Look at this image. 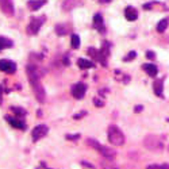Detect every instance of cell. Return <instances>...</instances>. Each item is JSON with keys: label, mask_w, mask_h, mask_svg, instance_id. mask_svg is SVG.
Segmentation results:
<instances>
[{"label": "cell", "mask_w": 169, "mask_h": 169, "mask_svg": "<svg viewBox=\"0 0 169 169\" xmlns=\"http://www.w3.org/2000/svg\"><path fill=\"white\" fill-rule=\"evenodd\" d=\"M0 10H2L3 14L7 15V16H12L15 12L12 0H0Z\"/></svg>", "instance_id": "cell-6"}, {"label": "cell", "mask_w": 169, "mask_h": 169, "mask_svg": "<svg viewBox=\"0 0 169 169\" xmlns=\"http://www.w3.org/2000/svg\"><path fill=\"white\" fill-rule=\"evenodd\" d=\"M142 68H144L145 72L152 77H156L157 73H158V69H157V66L154 65V64H144V66Z\"/></svg>", "instance_id": "cell-13"}, {"label": "cell", "mask_w": 169, "mask_h": 169, "mask_svg": "<svg viewBox=\"0 0 169 169\" xmlns=\"http://www.w3.org/2000/svg\"><path fill=\"white\" fill-rule=\"evenodd\" d=\"M11 46H12V41L8 38H4V37H0V51H2L3 49H7Z\"/></svg>", "instance_id": "cell-17"}, {"label": "cell", "mask_w": 169, "mask_h": 169, "mask_svg": "<svg viewBox=\"0 0 169 169\" xmlns=\"http://www.w3.org/2000/svg\"><path fill=\"white\" fill-rule=\"evenodd\" d=\"M144 146L145 149L150 150V152H162L164 150V144L154 134H149L144 138Z\"/></svg>", "instance_id": "cell-2"}, {"label": "cell", "mask_w": 169, "mask_h": 169, "mask_svg": "<svg viewBox=\"0 0 169 169\" xmlns=\"http://www.w3.org/2000/svg\"><path fill=\"white\" fill-rule=\"evenodd\" d=\"M45 3H46V0H30L27 6L31 8V11H38Z\"/></svg>", "instance_id": "cell-14"}, {"label": "cell", "mask_w": 169, "mask_h": 169, "mask_svg": "<svg viewBox=\"0 0 169 169\" xmlns=\"http://www.w3.org/2000/svg\"><path fill=\"white\" fill-rule=\"evenodd\" d=\"M111 0H100V3H110Z\"/></svg>", "instance_id": "cell-28"}, {"label": "cell", "mask_w": 169, "mask_h": 169, "mask_svg": "<svg viewBox=\"0 0 169 169\" xmlns=\"http://www.w3.org/2000/svg\"><path fill=\"white\" fill-rule=\"evenodd\" d=\"M77 65L81 68V69H91V68L95 66V64L92 61H89V60H85V58H80L77 61Z\"/></svg>", "instance_id": "cell-15"}, {"label": "cell", "mask_w": 169, "mask_h": 169, "mask_svg": "<svg viewBox=\"0 0 169 169\" xmlns=\"http://www.w3.org/2000/svg\"><path fill=\"white\" fill-rule=\"evenodd\" d=\"M3 103V87L0 85V104Z\"/></svg>", "instance_id": "cell-25"}, {"label": "cell", "mask_w": 169, "mask_h": 169, "mask_svg": "<svg viewBox=\"0 0 169 169\" xmlns=\"http://www.w3.org/2000/svg\"><path fill=\"white\" fill-rule=\"evenodd\" d=\"M0 70L6 73H15L16 65H15V62L10 61V60H0Z\"/></svg>", "instance_id": "cell-7"}, {"label": "cell", "mask_w": 169, "mask_h": 169, "mask_svg": "<svg viewBox=\"0 0 169 169\" xmlns=\"http://www.w3.org/2000/svg\"><path fill=\"white\" fill-rule=\"evenodd\" d=\"M168 24H169V20H168V19H162V20H160V22H158V24H157V31H158V33H164L165 30H167Z\"/></svg>", "instance_id": "cell-18"}, {"label": "cell", "mask_w": 169, "mask_h": 169, "mask_svg": "<svg viewBox=\"0 0 169 169\" xmlns=\"http://www.w3.org/2000/svg\"><path fill=\"white\" fill-rule=\"evenodd\" d=\"M93 101H95V106H99V107H101V106H103V103H101V101H100L99 99H95Z\"/></svg>", "instance_id": "cell-26"}, {"label": "cell", "mask_w": 169, "mask_h": 169, "mask_svg": "<svg viewBox=\"0 0 169 169\" xmlns=\"http://www.w3.org/2000/svg\"><path fill=\"white\" fill-rule=\"evenodd\" d=\"M142 108H144L142 106H137V107H135V111H137V112H140V111H142Z\"/></svg>", "instance_id": "cell-27"}, {"label": "cell", "mask_w": 169, "mask_h": 169, "mask_svg": "<svg viewBox=\"0 0 169 169\" xmlns=\"http://www.w3.org/2000/svg\"><path fill=\"white\" fill-rule=\"evenodd\" d=\"M87 144L91 146L92 149H95V150H97V152L100 153L101 156L104 157V158H108V160H112L114 157L116 156V152L114 149H111V148H107V146H104V145H101L100 142H97V141H95V140H89L87 141Z\"/></svg>", "instance_id": "cell-3"}, {"label": "cell", "mask_w": 169, "mask_h": 169, "mask_svg": "<svg viewBox=\"0 0 169 169\" xmlns=\"http://www.w3.org/2000/svg\"><path fill=\"white\" fill-rule=\"evenodd\" d=\"M85 91H87L85 85L82 84V82H77V84H74L73 88H72V95L76 97V99H82L85 95Z\"/></svg>", "instance_id": "cell-9"}, {"label": "cell", "mask_w": 169, "mask_h": 169, "mask_svg": "<svg viewBox=\"0 0 169 169\" xmlns=\"http://www.w3.org/2000/svg\"><path fill=\"white\" fill-rule=\"evenodd\" d=\"M72 47L73 49L80 47V37H78L77 34H73V35H72Z\"/></svg>", "instance_id": "cell-19"}, {"label": "cell", "mask_w": 169, "mask_h": 169, "mask_svg": "<svg viewBox=\"0 0 169 169\" xmlns=\"http://www.w3.org/2000/svg\"><path fill=\"white\" fill-rule=\"evenodd\" d=\"M93 26H95L96 30H99V31L103 34L106 31V27H104V22H103V18H101L100 14H96L95 16H93Z\"/></svg>", "instance_id": "cell-10"}, {"label": "cell", "mask_w": 169, "mask_h": 169, "mask_svg": "<svg viewBox=\"0 0 169 169\" xmlns=\"http://www.w3.org/2000/svg\"><path fill=\"white\" fill-rule=\"evenodd\" d=\"M146 169H169V164H162V165L153 164V165H149Z\"/></svg>", "instance_id": "cell-21"}, {"label": "cell", "mask_w": 169, "mask_h": 169, "mask_svg": "<svg viewBox=\"0 0 169 169\" xmlns=\"http://www.w3.org/2000/svg\"><path fill=\"white\" fill-rule=\"evenodd\" d=\"M56 33H57L60 37H61V35H65V34H66V29L64 27L62 24H57V26H56Z\"/></svg>", "instance_id": "cell-22"}, {"label": "cell", "mask_w": 169, "mask_h": 169, "mask_svg": "<svg viewBox=\"0 0 169 169\" xmlns=\"http://www.w3.org/2000/svg\"><path fill=\"white\" fill-rule=\"evenodd\" d=\"M45 22V16H38V18H31V20H30V23L27 26V34L30 35H35V34H38L39 29L42 27Z\"/></svg>", "instance_id": "cell-5"}, {"label": "cell", "mask_w": 169, "mask_h": 169, "mask_svg": "<svg viewBox=\"0 0 169 169\" xmlns=\"http://www.w3.org/2000/svg\"><path fill=\"white\" fill-rule=\"evenodd\" d=\"M108 141L115 146H122L125 144V134L122 130L116 126H110L108 127Z\"/></svg>", "instance_id": "cell-4"}, {"label": "cell", "mask_w": 169, "mask_h": 169, "mask_svg": "<svg viewBox=\"0 0 169 169\" xmlns=\"http://www.w3.org/2000/svg\"><path fill=\"white\" fill-rule=\"evenodd\" d=\"M111 169H116V168H111Z\"/></svg>", "instance_id": "cell-29"}, {"label": "cell", "mask_w": 169, "mask_h": 169, "mask_svg": "<svg viewBox=\"0 0 169 169\" xmlns=\"http://www.w3.org/2000/svg\"><path fill=\"white\" fill-rule=\"evenodd\" d=\"M11 111H12L16 116H24L26 115V111L23 110V108H20V107H12V108H11Z\"/></svg>", "instance_id": "cell-20"}, {"label": "cell", "mask_w": 169, "mask_h": 169, "mask_svg": "<svg viewBox=\"0 0 169 169\" xmlns=\"http://www.w3.org/2000/svg\"><path fill=\"white\" fill-rule=\"evenodd\" d=\"M47 126H45V125H39V126H37L35 129L33 130V133H31V135H33V140L34 141H38V140H41V138H43L45 135L47 134Z\"/></svg>", "instance_id": "cell-8"}, {"label": "cell", "mask_w": 169, "mask_h": 169, "mask_svg": "<svg viewBox=\"0 0 169 169\" xmlns=\"http://www.w3.org/2000/svg\"><path fill=\"white\" fill-rule=\"evenodd\" d=\"M153 89L157 96H162V80H156L153 84Z\"/></svg>", "instance_id": "cell-16"}, {"label": "cell", "mask_w": 169, "mask_h": 169, "mask_svg": "<svg viewBox=\"0 0 169 169\" xmlns=\"http://www.w3.org/2000/svg\"><path fill=\"white\" fill-rule=\"evenodd\" d=\"M146 57L150 58V60H154L156 58V54L153 53V51H148V53H146Z\"/></svg>", "instance_id": "cell-24"}, {"label": "cell", "mask_w": 169, "mask_h": 169, "mask_svg": "<svg viewBox=\"0 0 169 169\" xmlns=\"http://www.w3.org/2000/svg\"><path fill=\"white\" fill-rule=\"evenodd\" d=\"M6 119L8 121V123L15 129H20V130H24L26 129V123L23 121H20L19 118H10V116H6Z\"/></svg>", "instance_id": "cell-11"}, {"label": "cell", "mask_w": 169, "mask_h": 169, "mask_svg": "<svg viewBox=\"0 0 169 169\" xmlns=\"http://www.w3.org/2000/svg\"><path fill=\"white\" fill-rule=\"evenodd\" d=\"M135 56H137V54H135V51H130V53L125 57V61H131V60L135 58Z\"/></svg>", "instance_id": "cell-23"}, {"label": "cell", "mask_w": 169, "mask_h": 169, "mask_svg": "<svg viewBox=\"0 0 169 169\" xmlns=\"http://www.w3.org/2000/svg\"><path fill=\"white\" fill-rule=\"evenodd\" d=\"M26 72H27V77H29L30 85H31L37 100H38L39 103H43V101L46 100V93H45V89L42 87V84H41V73H39V70L37 69L34 65H27V68H26Z\"/></svg>", "instance_id": "cell-1"}, {"label": "cell", "mask_w": 169, "mask_h": 169, "mask_svg": "<svg viewBox=\"0 0 169 169\" xmlns=\"http://www.w3.org/2000/svg\"><path fill=\"white\" fill-rule=\"evenodd\" d=\"M125 16L129 22H134V20H137V18H138V12L134 7H127L125 10Z\"/></svg>", "instance_id": "cell-12"}]
</instances>
